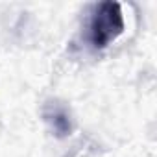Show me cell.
I'll return each instance as SVG.
<instances>
[{
	"mask_svg": "<svg viewBox=\"0 0 157 157\" xmlns=\"http://www.w3.org/2000/svg\"><path fill=\"white\" fill-rule=\"evenodd\" d=\"M124 28L126 22L122 6L118 2H113V0L100 2L94 8L89 22V41L93 48L104 50L124 33Z\"/></svg>",
	"mask_w": 157,
	"mask_h": 157,
	"instance_id": "1",
	"label": "cell"
},
{
	"mask_svg": "<svg viewBox=\"0 0 157 157\" xmlns=\"http://www.w3.org/2000/svg\"><path fill=\"white\" fill-rule=\"evenodd\" d=\"M43 120L57 139H67L74 131V118L68 105L61 100H48L43 105Z\"/></svg>",
	"mask_w": 157,
	"mask_h": 157,
	"instance_id": "2",
	"label": "cell"
}]
</instances>
